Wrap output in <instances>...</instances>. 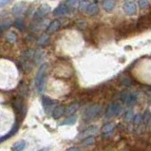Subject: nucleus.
I'll list each match as a JSON object with an SVG mask.
<instances>
[{
	"mask_svg": "<svg viewBox=\"0 0 151 151\" xmlns=\"http://www.w3.org/2000/svg\"><path fill=\"white\" fill-rule=\"evenodd\" d=\"M47 69H48V64H43L40 67L38 72H37L36 76H35V80H34L35 87H38V86H39V84L41 83V81L46 77L45 74H46V71H47Z\"/></svg>",
	"mask_w": 151,
	"mask_h": 151,
	"instance_id": "6",
	"label": "nucleus"
},
{
	"mask_svg": "<svg viewBox=\"0 0 151 151\" xmlns=\"http://www.w3.org/2000/svg\"><path fill=\"white\" fill-rule=\"evenodd\" d=\"M50 10H52L50 6H49L48 4H44V5L39 7V9L35 11L34 17L35 18H43L44 16H46L49 14V12L50 11Z\"/></svg>",
	"mask_w": 151,
	"mask_h": 151,
	"instance_id": "8",
	"label": "nucleus"
},
{
	"mask_svg": "<svg viewBox=\"0 0 151 151\" xmlns=\"http://www.w3.org/2000/svg\"><path fill=\"white\" fill-rule=\"evenodd\" d=\"M136 24H137V29L139 31L147 30V29L151 28V12L140 17L138 19Z\"/></svg>",
	"mask_w": 151,
	"mask_h": 151,
	"instance_id": "2",
	"label": "nucleus"
},
{
	"mask_svg": "<svg viewBox=\"0 0 151 151\" xmlns=\"http://www.w3.org/2000/svg\"><path fill=\"white\" fill-rule=\"evenodd\" d=\"M42 104H43L45 108H48L53 104V101L50 98L47 97V96H43V97H42Z\"/></svg>",
	"mask_w": 151,
	"mask_h": 151,
	"instance_id": "20",
	"label": "nucleus"
},
{
	"mask_svg": "<svg viewBox=\"0 0 151 151\" xmlns=\"http://www.w3.org/2000/svg\"></svg>",
	"mask_w": 151,
	"mask_h": 151,
	"instance_id": "37",
	"label": "nucleus"
},
{
	"mask_svg": "<svg viewBox=\"0 0 151 151\" xmlns=\"http://www.w3.org/2000/svg\"><path fill=\"white\" fill-rule=\"evenodd\" d=\"M15 25H16V27H17V28H20L21 30H24L23 23H22V21H21V20H17V21H16Z\"/></svg>",
	"mask_w": 151,
	"mask_h": 151,
	"instance_id": "31",
	"label": "nucleus"
},
{
	"mask_svg": "<svg viewBox=\"0 0 151 151\" xmlns=\"http://www.w3.org/2000/svg\"><path fill=\"white\" fill-rule=\"evenodd\" d=\"M142 115H137L136 117H135V120H134V122H135V124H140L141 123V121H142Z\"/></svg>",
	"mask_w": 151,
	"mask_h": 151,
	"instance_id": "32",
	"label": "nucleus"
},
{
	"mask_svg": "<svg viewBox=\"0 0 151 151\" xmlns=\"http://www.w3.org/2000/svg\"><path fill=\"white\" fill-rule=\"evenodd\" d=\"M6 39L7 41L9 42V43L11 44H14L16 42V40H17V35H16V33L14 32V31H10L8 32L6 34Z\"/></svg>",
	"mask_w": 151,
	"mask_h": 151,
	"instance_id": "18",
	"label": "nucleus"
},
{
	"mask_svg": "<svg viewBox=\"0 0 151 151\" xmlns=\"http://www.w3.org/2000/svg\"><path fill=\"white\" fill-rule=\"evenodd\" d=\"M49 147H44V148L39 149L38 151H49Z\"/></svg>",
	"mask_w": 151,
	"mask_h": 151,
	"instance_id": "35",
	"label": "nucleus"
},
{
	"mask_svg": "<svg viewBox=\"0 0 151 151\" xmlns=\"http://www.w3.org/2000/svg\"><path fill=\"white\" fill-rule=\"evenodd\" d=\"M121 98L125 103V104L128 107L133 106V104H135V103L137 102V97L135 96V94L131 93V92H125V93H123L121 95Z\"/></svg>",
	"mask_w": 151,
	"mask_h": 151,
	"instance_id": "5",
	"label": "nucleus"
},
{
	"mask_svg": "<svg viewBox=\"0 0 151 151\" xmlns=\"http://www.w3.org/2000/svg\"><path fill=\"white\" fill-rule=\"evenodd\" d=\"M115 7V1L114 0H104V3H103V8L104 10L107 11V12H110L113 11Z\"/></svg>",
	"mask_w": 151,
	"mask_h": 151,
	"instance_id": "14",
	"label": "nucleus"
},
{
	"mask_svg": "<svg viewBox=\"0 0 151 151\" xmlns=\"http://www.w3.org/2000/svg\"><path fill=\"white\" fill-rule=\"evenodd\" d=\"M11 21H9V20H8V21H4V23H2V24H1V26H0V31L4 30V29L6 30V29L9 28V27L11 26Z\"/></svg>",
	"mask_w": 151,
	"mask_h": 151,
	"instance_id": "28",
	"label": "nucleus"
},
{
	"mask_svg": "<svg viewBox=\"0 0 151 151\" xmlns=\"http://www.w3.org/2000/svg\"><path fill=\"white\" fill-rule=\"evenodd\" d=\"M60 28V21L58 20H54L52 23L49 25V27L47 29V33L48 34H52V33H54L55 31H57Z\"/></svg>",
	"mask_w": 151,
	"mask_h": 151,
	"instance_id": "12",
	"label": "nucleus"
},
{
	"mask_svg": "<svg viewBox=\"0 0 151 151\" xmlns=\"http://www.w3.org/2000/svg\"><path fill=\"white\" fill-rule=\"evenodd\" d=\"M68 151H80L78 148H76V147H70V148H69L68 149Z\"/></svg>",
	"mask_w": 151,
	"mask_h": 151,
	"instance_id": "34",
	"label": "nucleus"
},
{
	"mask_svg": "<svg viewBox=\"0 0 151 151\" xmlns=\"http://www.w3.org/2000/svg\"><path fill=\"white\" fill-rule=\"evenodd\" d=\"M26 5L27 4L25 2H19L17 4H15V5L14 6V8H12V14H14V15L21 14L25 11V9H26Z\"/></svg>",
	"mask_w": 151,
	"mask_h": 151,
	"instance_id": "11",
	"label": "nucleus"
},
{
	"mask_svg": "<svg viewBox=\"0 0 151 151\" xmlns=\"http://www.w3.org/2000/svg\"><path fill=\"white\" fill-rule=\"evenodd\" d=\"M97 132H98V127H96V125H91V127L85 129L82 133L79 134L78 138H80V139H86L87 137H91L92 135H95Z\"/></svg>",
	"mask_w": 151,
	"mask_h": 151,
	"instance_id": "7",
	"label": "nucleus"
},
{
	"mask_svg": "<svg viewBox=\"0 0 151 151\" xmlns=\"http://www.w3.org/2000/svg\"><path fill=\"white\" fill-rule=\"evenodd\" d=\"M11 2V0H0V8L7 6L8 4H10Z\"/></svg>",
	"mask_w": 151,
	"mask_h": 151,
	"instance_id": "30",
	"label": "nucleus"
},
{
	"mask_svg": "<svg viewBox=\"0 0 151 151\" xmlns=\"http://www.w3.org/2000/svg\"><path fill=\"white\" fill-rule=\"evenodd\" d=\"M89 3L87 2V1H82L80 3V7H79V9H80V11H86L87 10V8H89Z\"/></svg>",
	"mask_w": 151,
	"mask_h": 151,
	"instance_id": "26",
	"label": "nucleus"
},
{
	"mask_svg": "<svg viewBox=\"0 0 151 151\" xmlns=\"http://www.w3.org/2000/svg\"><path fill=\"white\" fill-rule=\"evenodd\" d=\"M43 58H44V52L42 50H37L34 54V61L36 64H39L40 62L43 61Z\"/></svg>",
	"mask_w": 151,
	"mask_h": 151,
	"instance_id": "21",
	"label": "nucleus"
},
{
	"mask_svg": "<svg viewBox=\"0 0 151 151\" xmlns=\"http://www.w3.org/2000/svg\"><path fill=\"white\" fill-rule=\"evenodd\" d=\"M76 120H77V116L76 115H72V116H69L68 119H66L64 122L62 123V125H74L76 123Z\"/></svg>",
	"mask_w": 151,
	"mask_h": 151,
	"instance_id": "19",
	"label": "nucleus"
},
{
	"mask_svg": "<svg viewBox=\"0 0 151 151\" xmlns=\"http://www.w3.org/2000/svg\"><path fill=\"white\" fill-rule=\"evenodd\" d=\"M69 12V8L66 6V4H60L55 10L53 11V14L56 16H61V15H66Z\"/></svg>",
	"mask_w": 151,
	"mask_h": 151,
	"instance_id": "10",
	"label": "nucleus"
},
{
	"mask_svg": "<svg viewBox=\"0 0 151 151\" xmlns=\"http://www.w3.org/2000/svg\"><path fill=\"white\" fill-rule=\"evenodd\" d=\"M25 147H26V142L24 140H20L16 142L12 146V150L14 151H22Z\"/></svg>",
	"mask_w": 151,
	"mask_h": 151,
	"instance_id": "17",
	"label": "nucleus"
},
{
	"mask_svg": "<svg viewBox=\"0 0 151 151\" xmlns=\"http://www.w3.org/2000/svg\"><path fill=\"white\" fill-rule=\"evenodd\" d=\"M48 41H49V37L47 35H43V36H41L40 39L38 40V44L41 45V46L42 45H45Z\"/></svg>",
	"mask_w": 151,
	"mask_h": 151,
	"instance_id": "27",
	"label": "nucleus"
},
{
	"mask_svg": "<svg viewBox=\"0 0 151 151\" xmlns=\"http://www.w3.org/2000/svg\"><path fill=\"white\" fill-rule=\"evenodd\" d=\"M113 129H114V125H113V124H107L103 127V133L104 134L110 133Z\"/></svg>",
	"mask_w": 151,
	"mask_h": 151,
	"instance_id": "23",
	"label": "nucleus"
},
{
	"mask_svg": "<svg viewBox=\"0 0 151 151\" xmlns=\"http://www.w3.org/2000/svg\"><path fill=\"white\" fill-rule=\"evenodd\" d=\"M64 111H65L64 107L58 106V107H56L53 109V111H52V117H53L54 119H59L60 117H61L63 114H64Z\"/></svg>",
	"mask_w": 151,
	"mask_h": 151,
	"instance_id": "15",
	"label": "nucleus"
},
{
	"mask_svg": "<svg viewBox=\"0 0 151 151\" xmlns=\"http://www.w3.org/2000/svg\"><path fill=\"white\" fill-rule=\"evenodd\" d=\"M136 5L131 1H127L124 4V11L127 14L132 15L136 12Z\"/></svg>",
	"mask_w": 151,
	"mask_h": 151,
	"instance_id": "9",
	"label": "nucleus"
},
{
	"mask_svg": "<svg viewBox=\"0 0 151 151\" xmlns=\"http://www.w3.org/2000/svg\"><path fill=\"white\" fill-rule=\"evenodd\" d=\"M87 14L89 15H95L96 14H98L99 11V8H98V5L96 3H92V4H89V8H87Z\"/></svg>",
	"mask_w": 151,
	"mask_h": 151,
	"instance_id": "16",
	"label": "nucleus"
},
{
	"mask_svg": "<svg viewBox=\"0 0 151 151\" xmlns=\"http://www.w3.org/2000/svg\"><path fill=\"white\" fill-rule=\"evenodd\" d=\"M138 4L141 9H145L149 6V3H148V0H137Z\"/></svg>",
	"mask_w": 151,
	"mask_h": 151,
	"instance_id": "25",
	"label": "nucleus"
},
{
	"mask_svg": "<svg viewBox=\"0 0 151 151\" xmlns=\"http://www.w3.org/2000/svg\"><path fill=\"white\" fill-rule=\"evenodd\" d=\"M93 142H94L93 138H92V137H87V138H86V139L82 142V145L84 146H87V145H91L92 144H93Z\"/></svg>",
	"mask_w": 151,
	"mask_h": 151,
	"instance_id": "24",
	"label": "nucleus"
},
{
	"mask_svg": "<svg viewBox=\"0 0 151 151\" xmlns=\"http://www.w3.org/2000/svg\"><path fill=\"white\" fill-rule=\"evenodd\" d=\"M101 112V107L99 104H94L89 107L85 112V118L87 120H91L94 119L95 117H97Z\"/></svg>",
	"mask_w": 151,
	"mask_h": 151,
	"instance_id": "3",
	"label": "nucleus"
},
{
	"mask_svg": "<svg viewBox=\"0 0 151 151\" xmlns=\"http://www.w3.org/2000/svg\"><path fill=\"white\" fill-rule=\"evenodd\" d=\"M133 118V112L130 110V111H128L127 113V116H125V121L127 122H130Z\"/></svg>",
	"mask_w": 151,
	"mask_h": 151,
	"instance_id": "29",
	"label": "nucleus"
},
{
	"mask_svg": "<svg viewBox=\"0 0 151 151\" xmlns=\"http://www.w3.org/2000/svg\"><path fill=\"white\" fill-rule=\"evenodd\" d=\"M78 108H79V104H76V103L71 104L66 108L64 113H65V115H67V116H72V115H74V113L78 110Z\"/></svg>",
	"mask_w": 151,
	"mask_h": 151,
	"instance_id": "13",
	"label": "nucleus"
},
{
	"mask_svg": "<svg viewBox=\"0 0 151 151\" xmlns=\"http://www.w3.org/2000/svg\"><path fill=\"white\" fill-rule=\"evenodd\" d=\"M137 29V24L134 22H129V23H124L116 29V32L119 36H127L130 33L136 31Z\"/></svg>",
	"mask_w": 151,
	"mask_h": 151,
	"instance_id": "1",
	"label": "nucleus"
},
{
	"mask_svg": "<svg viewBox=\"0 0 151 151\" xmlns=\"http://www.w3.org/2000/svg\"><path fill=\"white\" fill-rule=\"evenodd\" d=\"M121 112V106L118 103H111L109 106L107 107V109L106 112L107 118H111L113 116L118 115Z\"/></svg>",
	"mask_w": 151,
	"mask_h": 151,
	"instance_id": "4",
	"label": "nucleus"
},
{
	"mask_svg": "<svg viewBox=\"0 0 151 151\" xmlns=\"http://www.w3.org/2000/svg\"><path fill=\"white\" fill-rule=\"evenodd\" d=\"M123 83H124V85H125V86H130L131 80H130V79H129V78H127V79H125V80L123 82Z\"/></svg>",
	"mask_w": 151,
	"mask_h": 151,
	"instance_id": "33",
	"label": "nucleus"
},
{
	"mask_svg": "<svg viewBox=\"0 0 151 151\" xmlns=\"http://www.w3.org/2000/svg\"><path fill=\"white\" fill-rule=\"evenodd\" d=\"M65 4L69 9H74V8L77 6L78 0H67Z\"/></svg>",
	"mask_w": 151,
	"mask_h": 151,
	"instance_id": "22",
	"label": "nucleus"
},
{
	"mask_svg": "<svg viewBox=\"0 0 151 151\" xmlns=\"http://www.w3.org/2000/svg\"><path fill=\"white\" fill-rule=\"evenodd\" d=\"M82 1H87V0H82Z\"/></svg>",
	"mask_w": 151,
	"mask_h": 151,
	"instance_id": "36",
	"label": "nucleus"
}]
</instances>
